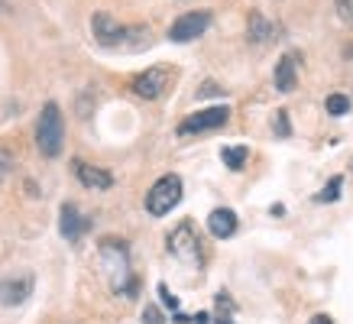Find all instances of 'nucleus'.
<instances>
[{"mask_svg": "<svg viewBox=\"0 0 353 324\" xmlns=\"http://www.w3.org/2000/svg\"><path fill=\"white\" fill-rule=\"evenodd\" d=\"M101 266H104V276H108L110 289L120 292V295H130L133 292V270H130V253L120 240H104L101 243Z\"/></svg>", "mask_w": 353, "mask_h": 324, "instance_id": "1", "label": "nucleus"}, {"mask_svg": "<svg viewBox=\"0 0 353 324\" xmlns=\"http://www.w3.org/2000/svg\"><path fill=\"white\" fill-rule=\"evenodd\" d=\"M62 143H65L62 110H59V104L49 101V104L43 108V114H39V120H36V146H39L43 156L55 159V156L62 152Z\"/></svg>", "mask_w": 353, "mask_h": 324, "instance_id": "2", "label": "nucleus"}, {"mask_svg": "<svg viewBox=\"0 0 353 324\" xmlns=\"http://www.w3.org/2000/svg\"><path fill=\"white\" fill-rule=\"evenodd\" d=\"M179 201H182V179L179 175H162L159 182L150 188V194H146V211L152 217H162L169 214Z\"/></svg>", "mask_w": 353, "mask_h": 324, "instance_id": "3", "label": "nucleus"}, {"mask_svg": "<svg viewBox=\"0 0 353 324\" xmlns=\"http://www.w3.org/2000/svg\"><path fill=\"white\" fill-rule=\"evenodd\" d=\"M169 250L172 256H179L182 263H192V266H201V247H198V234H194L192 224H179L169 234Z\"/></svg>", "mask_w": 353, "mask_h": 324, "instance_id": "4", "label": "nucleus"}, {"mask_svg": "<svg viewBox=\"0 0 353 324\" xmlns=\"http://www.w3.org/2000/svg\"><path fill=\"white\" fill-rule=\"evenodd\" d=\"M227 117H230V110L224 104H217V108H208V110H198L192 117H185L179 123V136H192V133H204V130H217L224 127Z\"/></svg>", "mask_w": 353, "mask_h": 324, "instance_id": "5", "label": "nucleus"}, {"mask_svg": "<svg viewBox=\"0 0 353 324\" xmlns=\"http://www.w3.org/2000/svg\"><path fill=\"white\" fill-rule=\"evenodd\" d=\"M211 26V13H185V17H179V20L172 23L169 30V39L172 43H192V39H198L204 30Z\"/></svg>", "mask_w": 353, "mask_h": 324, "instance_id": "6", "label": "nucleus"}, {"mask_svg": "<svg viewBox=\"0 0 353 324\" xmlns=\"http://www.w3.org/2000/svg\"><path fill=\"white\" fill-rule=\"evenodd\" d=\"M169 78H172L169 68H165V65H156V68L143 72V75L133 81V91H137L139 97H146V101H156V97L165 94V88H169Z\"/></svg>", "mask_w": 353, "mask_h": 324, "instance_id": "7", "label": "nucleus"}, {"mask_svg": "<svg viewBox=\"0 0 353 324\" xmlns=\"http://www.w3.org/2000/svg\"><path fill=\"white\" fill-rule=\"evenodd\" d=\"M91 26H94V39L101 45H108V49H114V45H123V26H120L110 13H94V20H91Z\"/></svg>", "mask_w": 353, "mask_h": 324, "instance_id": "8", "label": "nucleus"}, {"mask_svg": "<svg viewBox=\"0 0 353 324\" xmlns=\"http://www.w3.org/2000/svg\"><path fill=\"white\" fill-rule=\"evenodd\" d=\"M75 175L85 188H94V192H108L110 185H114V175H110L108 169H97V165L81 162V159H75Z\"/></svg>", "mask_w": 353, "mask_h": 324, "instance_id": "9", "label": "nucleus"}, {"mask_svg": "<svg viewBox=\"0 0 353 324\" xmlns=\"http://www.w3.org/2000/svg\"><path fill=\"white\" fill-rule=\"evenodd\" d=\"M32 279L30 276H17V279H3L0 282V305H20L30 298Z\"/></svg>", "mask_w": 353, "mask_h": 324, "instance_id": "10", "label": "nucleus"}, {"mask_svg": "<svg viewBox=\"0 0 353 324\" xmlns=\"http://www.w3.org/2000/svg\"><path fill=\"white\" fill-rule=\"evenodd\" d=\"M299 85V55L289 52L279 59V68H276V88L282 94H289L292 88Z\"/></svg>", "mask_w": 353, "mask_h": 324, "instance_id": "11", "label": "nucleus"}, {"mask_svg": "<svg viewBox=\"0 0 353 324\" xmlns=\"http://www.w3.org/2000/svg\"><path fill=\"white\" fill-rule=\"evenodd\" d=\"M208 227H211V234H214L217 240H227L236 234V214L230 211V207H217V211H211V217H208Z\"/></svg>", "mask_w": 353, "mask_h": 324, "instance_id": "12", "label": "nucleus"}, {"mask_svg": "<svg viewBox=\"0 0 353 324\" xmlns=\"http://www.w3.org/2000/svg\"><path fill=\"white\" fill-rule=\"evenodd\" d=\"M88 230V221L78 214L75 205H65L62 207V237L65 240H78Z\"/></svg>", "mask_w": 353, "mask_h": 324, "instance_id": "13", "label": "nucleus"}, {"mask_svg": "<svg viewBox=\"0 0 353 324\" xmlns=\"http://www.w3.org/2000/svg\"><path fill=\"white\" fill-rule=\"evenodd\" d=\"M276 36H279L276 23L263 20L259 13H250V39H253V43H272Z\"/></svg>", "mask_w": 353, "mask_h": 324, "instance_id": "14", "label": "nucleus"}, {"mask_svg": "<svg viewBox=\"0 0 353 324\" xmlns=\"http://www.w3.org/2000/svg\"><path fill=\"white\" fill-rule=\"evenodd\" d=\"M221 156H224V162L236 172V169H243V165H246V159H250V150H246V146H227Z\"/></svg>", "mask_w": 353, "mask_h": 324, "instance_id": "15", "label": "nucleus"}, {"mask_svg": "<svg viewBox=\"0 0 353 324\" xmlns=\"http://www.w3.org/2000/svg\"><path fill=\"white\" fill-rule=\"evenodd\" d=\"M327 110H331L334 117L347 114V110H350V97H347V94H331V97H327Z\"/></svg>", "mask_w": 353, "mask_h": 324, "instance_id": "16", "label": "nucleus"}, {"mask_svg": "<svg viewBox=\"0 0 353 324\" xmlns=\"http://www.w3.org/2000/svg\"><path fill=\"white\" fill-rule=\"evenodd\" d=\"M337 194H341V175H334L331 182H327V192L318 194V201H334Z\"/></svg>", "mask_w": 353, "mask_h": 324, "instance_id": "17", "label": "nucleus"}, {"mask_svg": "<svg viewBox=\"0 0 353 324\" xmlns=\"http://www.w3.org/2000/svg\"><path fill=\"white\" fill-rule=\"evenodd\" d=\"M143 321L146 324H165L162 321V312L156 308V305H146V308H143Z\"/></svg>", "mask_w": 353, "mask_h": 324, "instance_id": "18", "label": "nucleus"}, {"mask_svg": "<svg viewBox=\"0 0 353 324\" xmlns=\"http://www.w3.org/2000/svg\"><path fill=\"white\" fill-rule=\"evenodd\" d=\"M337 13H341L347 23H353V0H337Z\"/></svg>", "mask_w": 353, "mask_h": 324, "instance_id": "19", "label": "nucleus"}, {"mask_svg": "<svg viewBox=\"0 0 353 324\" xmlns=\"http://www.w3.org/2000/svg\"><path fill=\"white\" fill-rule=\"evenodd\" d=\"M276 130H279V136H289V117H285V110L276 114Z\"/></svg>", "mask_w": 353, "mask_h": 324, "instance_id": "20", "label": "nucleus"}, {"mask_svg": "<svg viewBox=\"0 0 353 324\" xmlns=\"http://www.w3.org/2000/svg\"><path fill=\"white\" fill-rule=\"evenodd\" d=\"M7 172H10V156H7V152L0 150V182L7 179Z\"/></svg>", "mask_w": 353, "mask_h": 324, "instance_id": "21", "label": "nucleus"}, {"mask_svg": "<svg viewBox=\"0 0 353 324\" xmlns=\"http://www.w3.org/2000/svg\"><path fill=\"white\" fill-rule=\"evenodd\" d=\"M308 324H334L331 318H327V314H314V318H311Z\"/></svg>", "mask_w": 353, "mask_h": 324, "instance_id": "22", "label": "nucleus"}]
</instances>
